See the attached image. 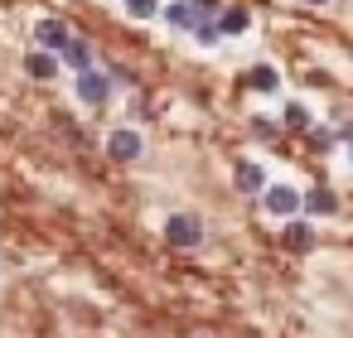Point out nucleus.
I'll return each mask as SVG.
<instances>
[{
	"instance_id": "9",
	"label": "nucleus",
	"mask_w": 353,
	"mask_h": 338,
	"mask_svg": "<svg viewBox=\"0 0 353 338\" xmlns=\"http://www.w3.org/2000/svg\"><path fill=\"white\" fill-rule=\"evenodd\" d=\"M237 189H242V193H261V189H266V169L252 165V160L237 165Z\"/></svg>"
},
{
	"instance_id": "5",
	"label": "nucleus",
	"mask_w": 353,
	"mask_h": 338,
	"mask_svg": "<svg viewBox=\"0 0 353 338\" xmlns=\"http://www.w3.org/2000/svg\"><path fill=\"white\" fill-rule=\"evenodd\" d=\"M107 150H112V160H141L145 140H141V131H112Z\"/></svg>"
},
{
	"instance_id": "4",
	"label": "nucleus",
	"mask_w": 353,
	"mask_h": 338,
	"mask_svg": "<svg viewBox=\"0 0 353 338\" xmlns=\"http://www.w3.org/2000/svg\"><path fill=\"white\" fill-rule=\"evenodd\" d=\"M34 39H39L44 54H59V49L73 39V30H68L63 20H39V25H34Z\"/></svg>"
},
{
	"instance_id": "11",
	"label": "nucleus",
	"mask_w": 353,
	"mask_h": 338,
	"mask_svg": "<svg viewBox=\"0 0 353 338\" xmlns=\"http://www.w3.org/2000/svg\"><path fill=\"white\" fill-rule=\"evenodd\" d=\"M247 25H252V15H247L242 6H232V10H223V15H218V34H242Z\"/></svg>"
},
{
	"instance_id": "16",
	"label": "nucleus",
	"mask_w": 353,
	"mask_h": 338,
	"mask_svg": "<svg viewBox=\"0 0 353 338\" xmlns=\"http://www.w3.org/2000/svg\"><path fill=\"white\" fill-rule=\"evenodd\" d=\"M160 6H155V0H126V15H136V20H150Z\"/></svg>"
},
{
	"instance_id": "10",
	"label": "nucleus",
	"mask_w": 353,
	"mask_h": 338,
	"mask_svg": "<svg viewBox=\"0 0 353 338\" xmlns=\"http://www.w3.org/2000/svg\"><path fill=\"white\" fill-rule=\"evenodd\" d=\"M25 73H30V78H39V83H44V78H54V73H59V59H54V54H44V49H39V54H30V59H25Z\"/></svg>"
},
{
	"instance_id": "12",
	"label": "nucleus",
	"mask_w": 353,
	"mask_h": 338,
	"mask_svg": "<svg viewBox=\"0 0 353 338\" xmlns=\"http://www.w3.org/2000/svg\"><path fill=\"white\" fill-rule=\"evenodd\" d=\"M165 20L174 25V30H194V6H189V0H174V6H165Z\"/></svg>"
},
{
	"instance_id": "8",
	"label": "nucleus",
	"mask_w": 353,
	"mask_h": 338,
	"mask_svg": "<svg viewBox=\"0 0 353 338\" xmlns=\"http://www.w3.org/2000/svg\"><path fill=\"white\" fill-rule=\"evenodd\" d=\"M300 208H310L314 218H329V213H339V198L329 189H310V193H300Z\"/></svg>"
},
{
	"instance_id": "7",
	"label": "nucleus",
	"mask_w": 353,
	"mask_h": 338,
	"mask_svg": "<svg viewBox=\"0 0 353 338\" xmlns=\"http://www.w3.org/2000/svg\"><path fill=\"white\" fill-rule=\"evenodd\" d=\"M59 54H63V63H68V68H78V73H83V68H92V44H88V39H78V34H73Z\"/></svg>"
},
{
	"instance_id": "2",
	"label": "nucleus",
	"mask_w": 353,
	"mask_h": 338,
	"mask_svg": "<svg viewBox=\"0 0 353 338\" xmlns=\"http://www.w3.org/2000/svg\"><path fill=\"white\" fill-rule=\"evenodd\" d=\"M261 203H266L271 218H295V213H300V193L285 189V184H266V189H261Z\"/></svg>"
},
{
	"instance_id": "13",
	"label": "nucleus",
	"mask_w": 353,
	"mask_h": 338,
	"mask_svg": "<svg viewBox=\"0 0 353 338\" xmlns=\"http://www.w3.org/2000/svg\"><path fill=\"white\" fill-rule=\"evenodd\" d=\"M247 83H252L256 92H276V87H281V78H276V68H266V63H256V68L247 73Z\"/></svg>"
},
{
	"instance_id": "3",
	"label": "nucleus",
	"mask_w": 353,
	"mask_h": 338,
	"mask_svg": "<svg viewBox=\"0 0 353 338\" xmlns=\"http://www.w3.org/2000/svg\"><path fill=\"white\" fill-rule=\"evenodd\" d=\"M78 97H83L88 107H102V102L112 97V78L97 73V68H83V73H78Z\"/></svg>"
},
{
	"instance_id": "17",
	"label": "nucleus",
	"mask_w": 353,
	"mask_h": 338,
	"mask_svg": "<svg viewBox=\"0 0 353 338\" xmlns=\"http://www.w3.org/2000/svg\"><path fill=\"white\" fill-rule=\"evenodd\" d=\"M189 6H194L199 20H213V15H218V0H189Z\"/></svg>"
},
{
	"instance_id": "1",
	"label": "nucleus",
	"mask_w": 353,
	"mask_h": 338,
	"mask_svg": "<svg viewBox=\"0 0 353 338\" xmlns=\"http://www.w3.org/2000/svg\"><path fill=\"white\" fill-rule=\"evenodd\" d=\"M165 242L170 246H203V222L194 218V213H170L165 218Z\"/></svg>"
},
{
	"instance_id": "14",
	"label": "nucleus",
	"mask_w": 353,
	"mask_h": 338,
	"mask_svg": "<svg viewBox=\"0 0 353 338\" xmlns=\"http://www.w3.org/2000/svg\"><path fill=\"white\" fill-rule=\"evenodd\" d=\"M194 39L199 44H218L223 34H218V20H194Z\"/></svg>"
},
{
	"instance_id": "6",
	"label": "nucleus",
	"mask_w": 353,
	"mask_h": 338,
	"mask_svg": "<svg viewBox=\"0 0 353 338\" xmlns=\"http://www.w3.org/2000/svg\"><path fill=\"white\" fill-rule=\"evenodd\" d=\"M281 242H285L290 251H310V246H314V227L300 222V218H290V222L281 227Z\"/></svg>"
},
{
	"instance_id": "15",
	"label": "nucleus",
	"mask_w": 353,
	"mask_h": 338,
	"mask_svg": "<svg viewBox=\"0 0 353 338\" xmlns=\"http://www.w3.org/2000/svg\"><path fill=\"white\" fill-rule=\"evenodd\" d=\"M285 126H290V131H310V112H305L300 102H290V107H285Z\"/></svg>"
}]
</instances>
